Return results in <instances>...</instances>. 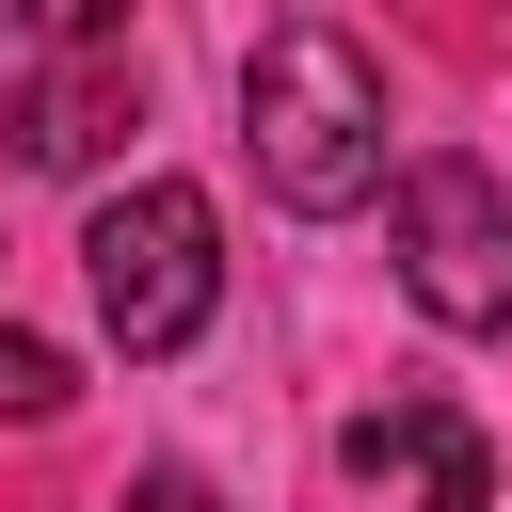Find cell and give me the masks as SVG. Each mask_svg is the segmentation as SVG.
<instances>
[{"label":"cell","instance_id":"obj_2","mask_svg":"<svg viewBox=\"0 0 512 512\" xmlns=\"http://www.w3.org/2000/svg\"><path fill=\"white\" fill-rule=\"evenodd\" d=\"M80 272H96L112 352H128V368H160V352H192V336H208V304H224V224H208V192H192V176H128V192H96Z\"/></svg>","mask_w":512,"mask_h":512},{"label":"cell","instance_id":"obj_4","mask_svg":"<svg viewBox=\"0 0 512 512\" xmlns=\"http://www.w3.org/2000/svg\"><path fill=\"white\" fill-rule=\"evenodd\" d=\"M336 464H352L384 512H496V448H480L448 400H384V416H352Z\"/></svg>","mask_w":512,"mask_h":512},{"label":"cell","instance_id":"obj_7","mask_svg":"<svg viewBox=\"0 0 512 512\" xmlns=\"http://www.w3.org/2000/svg\"><path fill=\"white\" fill-rule=\"evenodd\" d=\"M16 32H32V48H112L128 0H16Z\"/></svg>","mask_w":512,"mask_h":512},{"label":"cell","instance_id":"obj_8","mask_svg":"<svg viewBox=\"0 0 512 512\" xmlns=\"http://www.w3.org/2000/svg\"><path fill=\"white\" fill-rule=\"evenodd\" d=\"M112 512H208V480H192V464H144V480H128Z\"/></svg>","mask_w":512,"mask_h":512},{"label":"cell","instance_id":"obj_6","mask_svg":"<svg viewBox=\"0 0 512 512\" xmlns=\"http://www.w3.org/2000/svg\"><path fill=\"white\" fill-rule=\"evenodd\" d=\"M64 400H80V368H64L48 336H16V320H0V416H16V432H48Z\"/></svg>","mask_w":512,"mask_h":512},{"label":"cell","instance_id":"obj_3","mask_svg":"<svg viewBox=\"0 0 512 512\" xmlns=\"http://www.w3.org/2000/svg\"><path fill=\"white\" fill-rule=\"evenodd\" d=\"M400 288L448 336H512V192L480 160H400Z\"/></svg>","mask_w":512,"mask_h":512},{"label":"cell","instance_id":"obj_1","mask_svg":"<svg viewBox=\"0 0 512 512\" xmlns=\"http://www.w3.org/2000/svg\"><path fill=\"white\" fill-rule=\"evenodd\" d=\"M240 144H256V176H272L304 224L368 208V192H384V64H368L336 16H272L256 64H240Z\"/></svg>","mask_w":512,"mask_h":512},{"label":"cell","instance_id":"obj_5","mask_svg":"<svg viewBox=\"0 0 512 512\" xmlns=\"http://www.w3.org/2000/svg\"><path fill=\"white\" fill-rule=\"evenodd\" d=\"M0 128H16V160H48V176H96L128 128H144V80H128V32L112 48H64L48 80H16L0 96Z\"/></svg>","mask_w":512,"mask_h":512}]
</instances>
